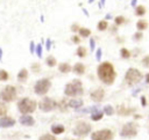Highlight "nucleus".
Masks as SVG:
<instances>
[{
  "label": "nucleus",
  "instance_id": "28",
  "mask_svg": "<svg viewBox=\"0 0 149 140\" xmlns=\"http://www.w3.org/2000/svg\"><path fill=\"white\" fill-rule=\"evenodd\" d=\"M76 54H77L79 58H85L86 54H87L86 47H84V46H78V47H77V51H76Z\"/></svg>",
  "mask_w": 149,
  "mask_h": 140
},
{
  "label": "nucleus",
  "instance_id": "41",
  "mask_svg": "<svg viewBox=\"0 0 149 140\" xmlns=\"http://www.w3.org/2000/svg\"><path fill=\"white\" fill-rule=\"evenodd\" d=\"M140 101H141V105H142L143 108H146V106H147V97H146L144 95H141Z\"/></svg>",
  "mask_w": 149,
  "mask_h": 140
},
{
  "label": "nucleus",
  "instance_id": "45",
  "mask_svg": "<svg viewBox=\"0 0 149 140\" xmlns=\"http://www.w3.org/2000/svg\"><path fill=\"white\" fill-rule=\"evenodd\" d=\"M105 2H106V0H99V2H98V7H99V9H102V8H104Z\"/></svg>",
  "mask_w": 149,
  "mask_h": 140
},
{
  "label": "nucleus",
  "instance_id": "46",
  "mask_svg": "<svg viewBox=\"0 0 149 140\" xmlns=\"http://www.w3.org/2000/svg\"><path fill=\"white\" fill-rule=\"evenodd\" d=\"M136 3H137V0H132V1H130V6H132L133 8H135V7L137 6Z\"/></svg>",
  "mask_w": 149,
  "mask_h": 140
},
{
  "label": "nucleus",
  "instance_id": "24",
  "mask_svg": "<svg viewBox=\"0 0 149 140\" xmlns=\"http://www.w3.org/2000/svg\"><path fill=\"white\" fill-rule=\"evenodd\" d=\"M45 65L48 66V67H55L56 65H57V59L54 57V56H48L47 58H45Z\"/></svg>",
  "mask_w": 149,
  "mask_h": 140
},
{
  "label": "nucleus",
  "instance_id": "37",
  "mask_svg": "<svg viewBox=\"0 0 149 140\" xmlns=\"http://www.w3.org/2000/svg\"><path fill=\"white\" fill-rule=\"evenodd\" d=\"M142 38H143V34H142L141 31H136V32L133 35V39H134V40H136V42L142 40Z\"/></svg>",
  "mask_w": 149,
  "mask_h": 140
},
{
  "label": "nucleus",
  "instance_id": "39",
  "mask_svg": "<svg viewBox=\"0 0 149 140\" xmlns=\"http://www.w3.org/2000/svg\"><path fill=\"white\" fill-rule=\"evenodd\" d=\"M101 57H102V50H101V47H98L97 51H95V59H97V61H100Z\"/></svg>",
  "mask_w": 149,
  "mask_h": 140
},
{
  "label": "nucleus",
  "instance_id": "17",
  "mask_svg": "<svg viewBox=\"0 0 149 140\" xmlns=\"http://www.w3.org/2000/svg\"><path fill=\"white\" fill-rule=\"evenodd\" d=\"M28 76H29L28 69H27V68H21V69L17 72V74H16V80H17V82H20V83H23V82H26V81L28 80Z\"/></svg>",
  "mask_w": 149,
  "mask_h": 140
},
{
  "label": "nucleus",
  "instance_id": "47",
  "mask_svg": "<svg viewBox=\"0 0 149 140\" xmlns=\"http://www.w3.org/2000/svg\"><path fill=\"white\" fill-rule=\"evenodd\" d=\"M144 81H146V83H148V84H149V73H147V74H146V76H144Z\"/></svg>",
  "mask_w": 149,
  "mask_h": 140
},
{
  "label": "nucleus",
  "instance_id": "25",
  "mask_svg": "<svg viewBox=\"0 0 149 140\" xmlns=\"http://www.w3.org/2000/svg\"><path fill=\"white\" fill-rule=\"evenodd\" d=\"M134 9H135V10H134V14H135L136 16H143V15L146 14V12H147V9H146V7H144L143 5H139V6H136Z\"/></svg>",
  "mask_w": 149,
  "mask_h": 140
},
{
  "label": "nucleus",
  "instance_id": "27",
  "mask_svg": "<svg viewBox=\"0 0 149 140\" xmlns=\"http://www.w3.org/2000/svg\"><path fill=\"white\" fill-rule=\"evenodd\" d=\"M130 56H132V53H130V51L127 47H121L120 49V57L122 59H129Z\"/></svg>",
  "mask_w": 149,
  "mask_h": 140
},
{
  "label": "nucleus",
  "instance_id": "21",
  "mask_svg": "<svg viewBox=\"0 0 149 140\" xmlns=\"http://www.w3.org/2000/svg\"><path fill=\"white\" fill-rule=\"evenodd\" d=\"M57 109L61 110V112H66L69 106H68V98H62L59 102H57Z\"/></svg>",
  "mask_w": 149,
  "mask_h": 140
},
{
  "label": "nucleus",
  "instance_id": "29",
  "mask_svg": "<svg viewBox=\"0 0 149 140\" xmlns=\"http://www.w3.org/2000/svg\"><path fill=\"white\" fill-rule=\"evenodd\" d=\"M97 28H98V30L104 31V30H106V29L108 28V22H107L106 20H101V21H99V22H98Z\"/></svg>",
  "mask_w": 149,
  "mask_h": 140
},
{
  "label": "nucleus",
  "instance_id": "2",
  "mask_svg": "<svg viewBox=\"0 0 149 140\" xmlns=\"http://www.w3.org/2000/svg\"><path fill=\"white\" fill-rule=\"evenodd\" d=\"M84 94L83 82L79 79H73L71 82H68L64 86V95L70 98H76Z\"/></svg>",
  "mask_w": 149,
  "mask_h": 140
},
{
  "label": "nucleus",
  "instance_id": "18",
  "mask_svg": "<svg viewBox=\"0 0 149 140\" xmlns=\"http://www.w3.org/2000/svg\"><path fill=\"white\" fill-rule=\"evenodd\" d=\"M50 130H51V134H54L56 137V135H61L65 132V126L63 124H54V125H51Z\"/></svg>",
  "mask_w": 149,
  "mask_h": 140
},
{
  "label": "nucleus",
  "instance_id": "15",
  "mask_svg": "<svg viewBox=\"0 0 149 140\" xmlns=\"http://www.w3.org/2000/svg\"><path fill=\"white\" fill-rule=\"evenodd\" d=\"M115 112H116L119 116H129V115H132V113L134 112V109H133V108H128V106L121 104V105H119V106L116 108Z\"/></svg>",
  "mask_w": 149,
  "mask_h": 140
},
{
  "label": "nucleus",
  "instance_id": "3",
  "mask_svg": "<svg viewBox=\"0 0 149 140\" xmlns=\"http://www.w3.org/2000/svg\"><path fill=\"white\" fill-rule=\"evenodd\" d=\"M17 111L21 115H30L36 111L37 109V101L30 98V97H22L16 103Z\"/></svg>",
  "mask_w": 149,
  "mask_h": 140
},
{
  "label": "nucleus",
  "instance_id": "31",
  "mask_svg": "<svg viewBox=\"0 0 149 140\" xmlns=\"http://www.w3.org/2000/svg\"><path fill=\"white\" fill-rule=\"evenodd\" d=\"M37 140H57V138L51 133H44V134L40 135Z\"/></svg>",
  "mask_w": 149,
  "mask_h": 140
},
{
  "label": "nucleus",
  "instance_id": "4",
  "mask_svg": "<svg viewBox=\"0 0 149 140\" xmlns=\"http://www.w3.org/2000/svg\"><path fill=\"white\" fill-rule=\"evenodd\" d=\"M139 133V125L135 121H127L120 128V137L123 139H132L135 138Z\"/></svg>",
  "mask_w": 149,
  "mask_h": 140
},
{
  "label": "nucleus",
  "instance_id": "5",
  "mask_svg": "<svg viewBox=\"0 0 149 140\" xmlns=\"http://www.w3.org/2000/svg\"><path fill=\"white\" fill-rule=\"evenodd\" d=\"M91 132H92V126L90 123L85 120H78L72 128V134L77 138H85L88 134H91Z\"/></svg>",
  "mask_w": 149,
  "mask_h": 140
},
{
  "label": "nucleus",
  "instance_id": "49",
  "mask_svg": "<svg viewBox=\"0 0 149 140\" xmlns=\"http://www.w3.org/2000/svg\"><path fill=\"white\" fill-rule=\"evenodd\" d=\"M111 19H112V15H111V14H106V15H105V20H106V21H108V20H111Z\"/></svg>",
  "mask_w": 149,
  "mask_h": 140
},
{
  "label": "nucleus",
  "instance_id": "54",
  "mask_svg": "<svg viewBox=\"0 0 149 140\" xmlns=\"http://www.w3.org/2000/svg\"><path fill=\"white\" fill-rule=\"evenodd\" d=\"M68 140H80V139H68Z\"/></svg>",
  "mask_w": 149,
  "mask_h": 140
},
{
  "label": "nucleus",
  "instance_id": "13",
  "mask_svg": "<svg viewBox=\"0 0 149 140\" xmlns=\"http://www.w3.org/2000/svg\"><path fill=\"white\" fill-rule=\"evenodd\" d=\"M19 123L22 126L30 127V126H34L35 125V118L31 115H21L20 118H19Z\"/></svg>",
  "mask_w": 149,
  "mask_h": 140
},
{
  "label": "nucleus",
  "instance_id": "48",
  "mask_svg": "<svg viewBox=\"0 0 149 140\" xmlns=\"http://www.w3.org/2000/svg\"><path fill=\"white\" fill-rule=\"evenodd\" d=\"M81 10H83V13H84V15H85V16H88V12H87V9H86V8H84V7H83V8H81Z\"/></svg>",
  "mask_w": 149,
  "mask_h": 140
},
{
  "label": "nucleus",
  "instance_id": "30",
  "mask_svg": "<svg viewBox=\"0 0 149 140\" xmlns=\"http://www.w3.org/2000/svg\"><path fill=\"white\" fill-rule=\"evenodd\" d=\"M9 80V73L6 69H0V81L6 82Z\"/></svg>",
  "mask_w": 149,
  "mask_h": 140
},
{
  "label": "nucleus",
  "instance_id": "43",
  "mask_svg": "<svg viewBox=\"0 0 149 140\" xmlns=\"http://www.w3.org/2000/svg\"><path fill=\"white\" fill-rule=\"evenodd\" d=\"M79 28H80V27H79L77 23H73V24H71V31H73V32H78Z\"/></svg>",
  "mask_w": 149,
  "mask_h": 140
},
{
  "label": "nucleus",
  "instance_id": "26",
  "mask_svg": "<svg viewBox=\"0 0 149 140\" xmlns=\"http://www.w3.org/2000/svg\"><path fill=\"white\" fill-rule=\"evenodd\" d=\"M78 34H79L80 37L87 38L88 36H91V30H90L88 28H83V27H80L79 30H78Z\"/></svg>",
  "mask_w": 149,
  "mask_h": 140
},
{
  "label": "nucleus",
  "instance_id": "51",
  "mask_svg": "<svg viewBox=\"0 0 149 140\" xmlns=\"http://www.w3.org/2000/svg\"><path fill=\"white\" fill-rule=\"evenodd\" d=\"M0 60H2V49L0 47Z\"/></svg>",
  "mask_w": 149,
  "mask_h": 140
},
{
  "label": "nucleus",
  "instance_id": "10",
  "mask_svg": "<svg viewBox=\"0 0 149 140\" xmlns=\"http://www.w3.org/2000/svg\"><path fill=\"white\" fill-rule=\"evenodd\" d=\"M90 139L91 140H113L114 132L111 128H100L91 132Z\"/></svg>",
  "mask_w": 149,
  "mask_h": 140
},
{
  "label": "nucleus",
  "instance_id": "16",
  "mask_svg": "<svg viewBox=\"0 0 149 140\" xmlns=\"http://www.w3.org/2000/svg\"><path fill=\"white\" fill-rule=\"evenodd\" d=\"M85 71H86V67L83 62H76L73 66H72V72L76 74V75H84L85 74Z\"/></svg>",
  "mask_w": 149,
  "mask_h": 140
},
{
  "label": "nucleus",
  "instance_id": "35",
  "mask_svg": "<svg viewBox=\"0 0 149 140\" xmlns=\"http://www.w3.org/2000/svg\"><path fill=\"white\" fill-rule=\"evenodd\" d=\"M42 43L40 44H36V47H35V53L37 56V58H42Z\"/></svg>",
  "mask_w": 149,
  "mask_h": 140
},
{
  "label": "nucleus",
  "instance_id": "33",
  "mask_svg": "<svg viewBox=\"0 0 149 140\" xmlns=\"http://www.w3.org/2000/svg\"><path fill=\"white\" fill-rule=\"evenodd\" d=\"M30 68H31V72L34 74H38L41 72V65H40V62H33L31 66H30Z\"/></svg>",
  "mask_w": 149,
  "mask_h": 140
},
{
  "label": "nucleus",
  "instance_id": "34",
  "mask_svg": "<svg viewBox=\"0 0 149 140\" xmlns=\"http://www.w3.org/2000/svg\"><path fill=\"white\" fill-rule=\"evenodd\" d=\"M125 22H126V19L122 15H118V16L114 17V24L115 25H120V24H122Z\"/></svg>",
  "mask_w": 149,
  "mask_h": 140
},
{
  "label": "nucleus",
  "instance_id": "40",
  "mask_svg": "<svg viewBox=\"0 0 149 140\" xmlns=\"http://www.w3.org/2000/svg\"><path fill=\"white\" fill-rule=\"evenodd\" d=\"M35 47H36V44L34 43V40H30V43H29V52L31 54L35 53Z\"/></svg>",
  "mask_w": 149,
  "mask_h": 140
},
{
  "label": "nucleus",
  "instance_id": "8",
  "mask_svg": "<svg viewBox=\"0 0 149 140\" xmlns=\"http://www.w3.org/2000/svg\"><path fill=\"white\" fill-rule=\"evenodd\" d=\"M51 88V81L48 78L38 79L34 84V93L38 96H45Z\"/></svg>",
  "mask_w": 149,
  "mask_h": 140
},
{
  "label": "nucleus",
  "instance_id": "44",
  "mask_svg": "<svg viewBox=\"0 0 149 140\" xmlns=\"http://www.w3.org/2000/svg\"><path fill=\"white\" fill-rule=\"evenodd\" d=\"M50 47H51V39L50 38H47L45 39V50H50Z\"/></svg>",
  "mask_w": 149,
  "mask_h": 140
},
{
  "label": "nucleus",
  "instance_id": "6",
  "mask_svg": "<svg viewBox=\"0 0 149 140\" xmlns=\"http://www.w3.org/2000/svg\"><path fill=\"white\" fill-rule=\"evenodd\" d=\"M143 79V74L137 69V68H134V67H129L126 73H125V82L128 84V86H135L137 83L141 82V80Z\"/></svg>",
  "mask_w": 149,
  "mask_h": 140
},
{
  "label": "nucleus",
  "instance_id": "38",
  "mask_svg": "<svg viewBox=\"0 0 149 140\" xmlns=\"http://www.w3.org/2000/svg\"><path fill=\"white\" fill-rule=\"evenodd\" d=\"M88 45H90V51H94L95 50V39L93 38V37H91L90 39H88Z\"/></svg>",
  "mask_w": 149,
  "mask_h": 140
},
{
  "label": "nucleus",
  "instance_id": "1",
  "mask_svg": "<svg viewBox=\"0 0 149 140\" xmlns=\"http://www.w3.org/2000/svg\"><path fill=\"white\" fill-rule=\"evenodd\" d=\"M97 75L104 84L112 86L116 79V71L111 61H102L98 65Z\"/></svg>",
  "mask_w": 149,
  "mask_h": 140
},
{
  "label": "nucleus",
  "instance_id": "11",
  "mask_svg": "<svg viewBox=\"0 0 149 140\" xmlns=\"http://www.w3.org/2000/svg\"><path fill=\"white\" fill-rule=\"evenodd\" d=\"M90 98L94 102V103H100L104 101L105 98V89L101 88V87H98V88H94L91 90L90 93Z\"/></svg>",
  "mask_w": 149,
  "mask_h": 140
},
{
  "label": "nucleus",
  "instance_id": "9",
  "mask_svg": "<svg viewBox=\"0 0 149 140\" xmlns=\"http://www.w3.org/2000/svg\"><path fill=\"white\" fill-rule=\"evenodd\" d=\"M37 108L42 112H51L57 109V102L49 96H43L41 101L37 102Z\"/></svg>",
  "mask_w": 149,
  "mask_h": 140
},
{
  "label": "nucleus",
  "instance_id": "52",
  "mask_svg": "<svg viewBox=\"0 0 149 140\" xmlns=\"http://www.w3.org/2000/svg\"><path fill=\"white\" fill-rule=\"evenodd\" d=\"M41 22H44V16L43 15H41Z\"/></svg>",
  "mask_w": 149,
  "mask_h": 140
},
{
  "label": "nucleus",
  "instance_id": "23",
  "mask_svg": "<svg viewBox=\"0 0 149 140\" xmlns=\"http://www.w3.org/2000/svg\"><path fill=\"white\" fill-rule=\"evenodd\" d=\"M102 112H104V115H106V116H113V115L115 113V109L113 108V105L106 104V105L102 108Z\"/></svg>",
  "mask_w": 149,
  "mask_h": 140
},
{
  "label": "nucleus",
  "instance_id": "36",
  "mask_svg": "<svg viewBox=\"0 0 149 140\" xmlns=\"http://www.w3.org/2000/svg\"><path fill=\"white\" fill-rule=\"evenodd\" d=\"M141 64H142V66H144V67L149 68V54L144 56V57L141 59Z\"/></svg>",
  "mask_w": 149,
  "mask_h": 140
},
{
  "label": "nucleus",
  "instance_id": "53",
  "mask_svg": "<svg viewBox=\"0 0 149 140\" xmlns=\"http://www.w3.org/2000/svg\"><path fill=\"white\" fill-rule=\"evenodd\" d=\"M94 2V0H88V3H93Z\"/></svg>",
  "mask_w": 149,
  "mask_h": 140
},
{
  "label": "nucleus",
  "instance_id": "22",
  "mask_svg": "<svg viewBox=\"0 0 149 140\" xmlns=\"http://www.w3.org/2000/svg\"><path fill=\"white\" fill-rule=\"evenodd\" d=\"M148 28V21H146V20H143V19H140L137 22H136V29H137V31H143V30H146Z\"/></svg>",
  "mask_w": 149,
  "mask_h": 140
},
{
  "label": "nucleus",
  "instance_id": "20",
  "mask_svg": "<svg viewBox=\"0 0 149 140\" xmlns=\"http://www.w3.org/2000/svg\"><path fill=\"white\" fill-rule=\"evenodd\" d=\"M58 71L63 74H68L72 71V66L69 62H61L58 64Z\"/></svg>",
  "mask_w": 149,
  "mask_h": 140
},
{
  "label": "nucleus",
  "instance_id": "14",
  "mask_svg": "<svg viewBox=\"0 0 149 140\" xmlns=\"http://www.w3.org/2000/svg\"><path fill=\"white\" fill-rule=\"evenodd\" d=\"M83 105H84V101H83L81 98L76 97V98H69V100H68V106H69L70 109L76 110V111L79 110V109H81Z\"/></svg>",
  "mask_w": 149,
  "mask_h": 140
},
{
  "label": "nucleus",
  "instance_id": "32",
  "mask_svg": "<svg viewBox=\"0 0 149 140\" xmlns=\"http://www.w3.org/2000/svg\"><path fill=\"white\" fill-rule=\"evenodd\" d=\"M7 112H8V108H7L6 103H3V102L0 101V117L7 116Z\"/></svg>",
  "mask_w": 149,
  "mask_h": 140
},
{
  "label": "nucleus",
  "instance_id": "50",
  "mask_svg": "<svg viewBox=\"0 0 149 140\" xmlns=\"http://www.w3.org/2000/svg\"><path fill=\"white\" fill-rule=\"evenodd\" d=\"M134 118H135V119H140L141 116H140V115H134Z\"/></svg>",
  "mask_w": 149,
  "mask_h": 140
},
{
  "label": "nucleus",
  "instance_id": "42",
  "mask_svg": "<svg viewBox=\"0 0 149 140\" xmlns=\"http://www.w3.org/2000/svg\"><path fill=\"white\" fill-rule=\"evenodd\" d=\"M71 40H72L74 44H79V43H80V38H79L78 35H73V36L71 37Z\"/></svg>",
  "mask_w": 149,
  "mask_h": 140
},
{
  "label": "nucleus",
  "instance_id": "19",
  "mask_svg": "<svg viewBox=\"0 0 149 140\" xmlns=\"http://www.w3.org/2000/svg\"><path fill=\"white\" fill-rule=\"evenodd\" d=\"M104 112H102V110L101 109H99V110H95V111H93L92 113H90V119L92 120V121H99V120H101L102 118H104Z\"/></svg>",
  "mask_w": 149,
  "mask_h": 140
},
{
  "label": "nucleus",
  "instance_id": "12",
  "mask_svg": "<svg viewBox=\"0 0 149 140\" xmlns=\"http://www.w3.org/2000/svg\"><path fill=\"white\" fill-rule=\"evenodd\" d=\"M16 124V120L10 116L0 117V128H9Z\"/></svg>",
  "mask_w": 149,
  "mask_h": 140
},
{
  "label": "nucleus",
  "instance_id": "7",
  "mask_svg": "<svg viewBox=\"0 0 149 140\" xmlns=\"http://www.w3.org/2000/svg\"><path fill=\"white\" fill-rule=\"evenodd\" d=\"M17 97V90L13 84H7L0 90V101L3 103H10Z\"/></svg>",
  "mask_w": 149,
  "mask_h": 140
},
{
  "label": "nucleus",
  "instance_id": "55",
  "mask_svg": "<svg viewBox=\"0 0 149 140\" xmlns=\"http://www.w3.org/2000/svg\"><path fill=\"white\" fill-rule=\"evenodd\" d=\"M148 133H149V126H148Z\"/></svg>",
  "mask_w": 149,
  "mask_h": 140
}]
</instances>
